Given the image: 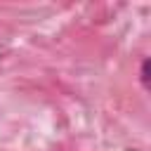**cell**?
<instances>
[{"mask_svg":"<svg viewBox=\"0 0 151 151\" xmlns=\"http://www.w3.org/2000/svg\"><path fill=\"white\" fill-rule=\"evenodd\" d=\"M149 68H151V61H149V57H146V59L142 61V71H139V78H142V85H144L146 90H149V85H151V83H149Z\"/></svg>","mask_w":151,"mask_h":151,"instance_id":"6da1fadb","label":"cell"}]
</instances>
